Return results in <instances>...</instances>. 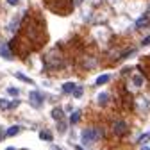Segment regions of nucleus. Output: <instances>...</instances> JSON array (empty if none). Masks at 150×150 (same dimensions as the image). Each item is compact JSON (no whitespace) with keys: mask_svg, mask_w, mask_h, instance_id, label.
Returning <instances> with one entry per match:
<instances>
[{"mask_svg":"<svg viewBox=\"0 0 150 150\" xmlns=\"http://www.w3.org/2000/svg\"><path fill=\"white\" fill-rule=\"evenodd\" d=\"M7 93H9V95H13V97H18V93H20V91H18L16 88H9Z\"/></svg>","mask_w":150,"mask_h":150,"instance_id":"obj_16","label":"nucleus"},{"mask_svg":"<svg viewBox=\"0 0 150 150\" xmlns=\"http://www.w3.org/2000/svg\"><path fill=\"white\" fill-rule=\"evenodd\" d=\"M150 139V132H146V134H143L141 138H139V143H143V141H148Z\"/></svg>","mask_w":150,"mask_h":150,"instance_id":"obj_18","label":"nucleus"},{"mask_svg":"<svg viewBox=\"0 0 150 150\" xmlns=\"http://www.w3.org/2000/svg\"><path fill=\"white\" fill-rule=\"evenodd\" d=\"M43 95H41V93L40 91H30V95H29V102H30V105L32 107H41V104H43Z\"/></svg>","mask_w":150,"mask_h":150,"instance_id":"obj_2","label":"nucleus"},{"mask_svg":"<svg viewBox=\"0 0 150 150\" xmlns=\"http://www.w3.org/2000/svg\"><path fill=\"white\" fill-rule=\"evenodd\" d=\"M98 138H100V132H98V130H95V129H86V130H82V134H81V139H82L84 145L95 143Z\"/></svg>","mask_w":150,"mask_h":150,"instance_id":"obj_1","label":"nucleus"},{"mask_svg":"<svg viewBox=\"0 0 150 150\" xmlns=\"http://www.w3.org/2000/svg\"><path fill=\"white\" fill-rule=\"evenodd\" d=\"M79 118H81V111H73L71 116H70V123H77Z\"/></svg>","mask_w":150,"mask_h":150,"instance_id":"obj_8","label":"nucleus"},{"mask_svg":"<svg viewBox=\"0 0 150 150\" xmlns=\"http://www.w3.org/2000/svg\"><path fill=\"white\" fill-rule=\"evenodd\" d=\"M52 118L57 120V122H61V120H63V109H59V107L52 109Z\"/></svg>","mask_w":150,"mask_h":150,"instance_id":"obj_5","label":"nucleus"},{"mask_svg":"<svg viewBox=\"0 0 150 150\" xmlns=\"http://www.w3.org/2000/svg\"><path fill=\"white\" fill-rule=\"evenodd\" d=\"M16 79H20V81H23V82H27V84H34L29 77H25V75H22V73H16Z\"/></svg>","mask_w":150,"mask_h":150,"instance_id":"obj_12","label":"nucleus"},{"mask_svg":"<svg viewBox=\"0 0 150 150\" xmlns=\"http://www.w3.org/2000/svg\"><path fill=\"white\" fill-rule=\"evenodd\" d=\"M145 25H148V16H146V14L141 16L139 20L136 22V27H138V29H141V27H145Z\"/></svg>","mask_w":150,"mask_h":150,"instance_id":"obj_7","label":"nucleus"},{"mask_svg":"<svg viewBox=\"0 0 150 150\" xmlns=\"http://www.w3.org/2000/svg\"><path fill=\"white\" fill-rule=\"evenodd\" d=\"M7 4L9 6H18V4H20V0H7Z\"/></svg>","mask_w":150,"mask_h":150,"instance_id":"obj_19","label":"nucleus"},{"mask_svg":"<svg viewBox=\"0 0 150 150\" xmlns=\"http://www.w3.org/2000/svg\"><path fill=\"white\" fill-rule=\"evenodd\" d=\"M0 138H2V132H0Z\"/></svg>","mask_w":150,"mask_h":150,"instance_id":"obj_22","label":"nucleus"},{"mask_svg":"<svg viewBox=\"0 0 150 150\" xmlns=\"http://www.w3.org/2000/svg\"><path fill=\"white\" fill-rule=\"evenodd\" d=\"M73 97H75V98H81V97H82V89H81V88H77V89L73 91Z\"/></svg>","mask_w":150,"mask_h":150,"instance_id":"obj_17","label":"nucleus"},{"mask_svg":"<svg viewBox=\"0 0 150 150\" xmlns=\"http://www.w3.org/2000/svg\"><path fill=\"white\" fill-rule=\"evenodd\" d=\"M109 81V75H100V77L97 79V86H102V84H105Z\"/></svg>","mask_w":150,"mask_h":150,"instance_id":"obj_11","label":"nucleus"},{"mask_svg":"<svg viewBox=\"0 0 150 150\" xmlns=\"http://www.w3.org/2000/svg\"><path fill=\"white\" fill-rule=\"evenodd\" d=\"M145 45H150V36H148V38H145V40H143V47H145Z\"/></svg>","mask_w":150,"mask_h":150,"instance_id":"obj_20","label":"nucleus"},{"mask_svg":"<svg viewBox=\"0 0 150 150\" xmlns=\"http://www.w3.org/2000/svg\"><path fill=\"white\" fill-rule=\"evenodd\" d=\"M0 55H2V57L4 59H13V54L9 52V48H7V45H2V47H0Z\"/></svg>","mask_w":150,"mask_h":150,"instance_id":"obj_3","label":"nucleus"},{"mask_svg":"<svg viewBox=\"0 0 150 150\" xmlns=\"http://www.w3.org/2000/svg\"><path fill=\"white\" fill-rule=\"evenodd\" d=\"M0 107H2V109H11V102H7V100H0Z\"/></svg>","mask_w":150,"mask_h":150,"instance_id":"obj_15","label":"nucleus"},{"mask_svg":"<svg viewBox=\"0 0 150 150\" xmlns=\"http://www.w3.org/2000/svg\"><path fill=\"white\" fill-rule=\"evenodd\" d=\"M115 132H116V134L127 132V125H125L123 122H116V123H115Z\"/></svg>","mask_w":150,"mask_h":150,"instance_id":"obj_4","label":"nucleus"},{"mask_svg":"<svg viewBox=\"0 0 150 150\" xmlns=\"http://www.w3.org/2000/svg\"><path fill=\"white\" fill-rule=\"evenodd\" d=\"M75 150H82V148H81V146H75Z\"/></svg>","mask_w":150,"mask_h":150,"instance_id":"obj_21","label":"nucleus"},{"mask_svg":"<svg viewBox=\"0 0 150 150\" xmlns=\"http://www.w3.org/2000/svg\"><path fill=\"white\" fill-rule=\"evenodd\" d=\"M20 127H18V125H14V127H11V129H7V136H16L18 132H20Z\"/></svg>","mask_w":150,"mask_h":150,"instance_id":"obj_9","label":"nucleus"},{"mask_svg":"<svg viewBox=\"0 0 150 150\" xmlns=\"http://www.w3.org/2000/svg\"><path fill=\"white\" fill-rule=\"evenodd\" d=\"M40 138L45 139V141H52V134L48 132V130H41V132H40Z\"/></svg>","mask_w":150,"mask_h":150,"instance_id":"obj_10","label":"nucleus"},{"mask_svg":"<svg viewBox=\"0 0 150 150\" xmlns=\"http://www.w3.org/2000/svg\"><path fill=\"white\" fill-rule=\"evenodd\" d=\"M73 89H77V86H75L73 82H64L63 84V91L64 93H73Z\"/></svg>","mask_w":150,"mask_h":150,"instance_id":"obj_6","label":"nucleus"},{"mask_svg":"<svg viewBox=\"0 0 150 150\" xmlns=\"http://www.w3.org/2000/svg\"><path fill=\"white\" fill-rule=\"evenodd\" d=\"M134 84H136L138 88L143 84V77H141V75H134Z\"/></svg>","mask_w":150,"mask_h":150,"instance_id":"obj_14","label":"nucleus"},{"mask_svg":"<svg viewBox=\"0 0 150 150\" xmlns=\"http://www.w3.org/2000/svg\"><path fill=\"white\" fill-rule=\"evenodd\" d=\"M97 98H98V104H105L109 97H107V93H100V95H98Z\"/></svg>","mask_w":150,"mask_h":150,"instance_id":"obj_13","label":"nucleus"}]
</instances>
